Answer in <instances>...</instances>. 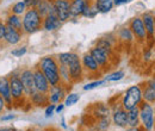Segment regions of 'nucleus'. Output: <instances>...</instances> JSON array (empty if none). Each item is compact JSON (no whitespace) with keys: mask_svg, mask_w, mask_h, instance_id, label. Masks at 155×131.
<instances>
[{"mask_svg":"<svg viewBox=\"0 0 155 131\" xmlns=\"http://www.w3.org/2000/svg\"><path fill=\"white\" fill-rule=\"evenodd\" d=\"M39 1L41 0H24V2H25L28 8H36L37 5L39 4Z\"/></svg>","mask_w":155,"mask_h":131,"instance_id":"obj_39","label":"nucleus"},{"mask_svg":"<svg viewBox=\"0 0 155 131\" xmlns=\"http://www.w3.org/2000/svg\"><path fill=\"white\" fill-rule=\"evenodd\" d=\"M67 86L64 85H58V86H51L48 97H49V104H58L61 101L64 100L66 95H67Z\"/></svg>","mask_w":155,"mask_h":131,"instance_id":"obj_14","label":"nucleus"},{"mask_svg":"<svg viewBox=\"0 0 155 131\" xmlns=\"http://www.w3.org/2000/svg\"><path fill=\"white\" fill-rule=\"evenodd\" d=\"M24 35H34L43 29V17L36 8H28L21 17Z\"/></svg>","mask_w":155,"mask_h":131,"instance_id":"obj_3","label":"nucleus"},{"mask_svg":"<svg viewBox=\"0 0 155 131\" xmlns=\"http://www.w3.org/2000/svg\"><path fill=\"white\" fill-rule=\"evenodd\" d=\"M98 13H99V12H98V10L96 8L94 4H93V0H87L86 7H85L84 13H82V17H84V18L93 19L97 17Z\"/></svg>","mask_w":155,"mask_h":131,"instance_id":"obj_30","label":"nucleus"},{"mask_svg":"<svg viewBox=\"0 0 155 131\" xmlns=\"http://www.w3.org/2000/svg\"><path fill=\"white\" fill-rule=\"evenodd\" d=\"M112 125V120H111V116H105V117H100L97 118L94 124H93V130L94 131H109V129Z\"/></svg>","mask_w":155,"mask_h":131,"instance_id":"obj_24","label":"nucleus"},{"mask_svg":"<svg viewBox=\"0 0 155 131\" xmlns=\"http://www.w3.org/2000/svg\"><path fill=\"white\" fill-rule=\"evenodd\" d=\"M58 73H60V76H61V81H62V85L64 86H69L72 85V79H71V75H69V69L67 66L64 64H60V68H58ZM71 87V86H69Z\"/></svg>","mask_w":155,"mask_h":131,"instance_id":"obj_31","label":"nucleus"},{"mask_svg":"<svg viewBox=\"0 0 155 131\" xmlns=\"http://www.w3.org/2000/svg\"><path fill=\"white\" fill-rule=\"evenodd\" d=\"M111 120L112 125H115L119 129L128 128V111H125L120 103L115 104L111 109Z\"/></svg>","mask_w":155,"mask_h":131,"instance_id":"obj_9","label":"nucleus"},{"mask_svg":"<svg viewBox=\"0 0 155 131\" xmlns=\"http://www.w3.org/2000/svg\"><path fill=\"white\" fill-rule=\"evenodd\" d=\"M53 4L55 13L62 23L71 20V0H53Z\"/></svg>","mask_w":155,"mask_h":131,"instance_id":"obj_12","label":"nucleus"},{"mask_svg":"<svg viewBox=\"0 0 155 131\" xmlns=\"http://www.w3.org/2000/svg\"><path fill=\"white\" fill-rule=\"evenodd\" d=\"M60 124H61V128H62V129H64V130H67V129H68V125L66 124V119H64L63 117L61 118V122H60Z\"/></svg>","mask_w":155,"mask_h":131,"instance_id":"obj_47","label":"nucleus"},{"mask_svg":"<svg viewBox=\"0 0 155 131\" xmlns=\"http://www.w3.org/2000/svg\"><path fill=\"white\" fill-rule=\"evenodd\" d=\"M146 82H147V84H148V85H149L152 88H154V90H155V76L150 77V79H149V80H147Z\"/></svg>","mask_w":155,"mask_h":131,"instance_id":"obj_46","label":"nucleus"},{"mask_svg":"<svg viewBox=\"0 0 155 131\" xmlns=\"http://www.w3.org/2000/svg\"><path fill=\"white\" fill-rule=\"evenodd\" d=\"M92 56L94 57V60L97 61V63L99 64L100 69L103 70V73H105L106 70H109L111 67H112V63H111V58L112 55H110L109 53H106L104 49L99 48L97 45H93L90 51H88Z\"/></svg>","mask_w":155,"mask_h":131,"instance_id":"obj_7","label":"nucleus"},{"mask_svg":"<svg viewBox=\"0 0 155 131\" xmlns=\"http://www.w3.org/2000/svg\"><path fill=\"white\" fill-rule=\"evenodd\" d=\"M79 100H80V94L72 92V93H68L66 95V98L63 100V104H64L66 107H72V106H74L75 104L79 103Z\"/></svg>","mask_w":155,"mask_h":131,"instance_id":"obj_34","label":"nucleus"},{"mask_svg":"<svg viewBox=\"0 0 155 131\" xmlns=\"http://www.w3.org/2000/svg\"><path fill=\"white\" fill-rule=\"evenodd\" d=\"M0 131H17L15 128H12V126H2V128H0Z\"/></svg>","mask_w":155,"mask_h":131,"instance_id":"obj_48","label":"nucleus"},{"mask_svg":"<svg viewBox=\"0 0 155 131\" xmlns=\"http://www.w3.org/2000/svg\"><path fill=\"white\" fill-rule=\"evenodd\" d=\"M20 69H16L8 75L10 79V87H11V94L13 98V106H17L18 103H25L26 101V95L24 91V86L21 84V80L19 77Z\"/></svg>","mask_w":155,"mask_h":131,"instance_id":"obj_4","label":"nucleus"},{"mask_svg":"<svg viewBox=\"0 0 155 131\" xmlns=\"http://www.w3.org/2000/svg\"><path fill=\"white\" fill-rule=\"evenodd\" d=\"M142 97L143 101L155 105V90L152 88L147 82L144 84V86H142Z\"/></svg>","mask_w":155,"mask_h":131,"instance_id":"obj_28","label":"nucleus"},{"mask_svg":"<svg viewBox=\"0 0 155 131\" xmlns=\"http://www.w3.org/2000/svg\"><path fill=\"white\" fill-rule=\"evenodd\" d=\"M93 4L98 12L101 15H107L115 8L114 0H93Z\"/></svg>","mask_w":155,"mask_h":131,"instance_id":"obj_23","label":"nucleus"},{"mask_svg":"<svg viewBox=\"0 0 155 131\" xmlns=\"http://www.w3.org/2000/svg\"><path fill=\"white\" fill-rule=\"evenodd\" d=\"M5 30H6V24H5V21H2L0 19V42H2V39H4Z\"/></svg>","mask_w":155,"mask_h":131,"instance_id":"obj_41","label":"nucleus"},{"mask_svg":"<svg viewBox=\"0 0 155 131\" xmlns=\"http://www.w3.org/2000/svg\"><path fill=\"white\" fill-rule=\"evenodd\" d=\"M128 26L130 28V30L133 31L134 36H135L136 43L138 44H146L148 41V35L143 24V20L141 18V16H135L130 19Z\"/></svg>","mask_w":155,"mask_h":131,"instance_id":"obj_6","label":"nucleus"},{"mask_svg":"<svg viewBox=\"0 0 155 131\" xmlns=\"http://www.w3.org/2000/svg\"><path fill=\"white\" fill-rule=\"evenodd\" d=\"M117 38H118L119 42L125 43V44H131V43L136 42L135 36H134V34H133V31L130 30L129 26L119 28L118 31H117Z\"/></svg>","mask_w":155,"mask_h":131,"instance_id":"obj_21","label":"nucleus"},{"mask_svg":"<svg viewBox=\"0 0 155 131\" xmlns=\"http://www.w3.org/2000/svg\"><path fill=\"white\" fill-rule=\"evenodd\" d=\"M79 131H86V130H79Z\"/></svg>","mask_w":155,"mask_h":131,"instance_id":"obj_49","label":"nucleus"},{"mask_svg":"<svg viewBox=\"0 0 155 131\" xmlns=\"http://www.w3.org/2000/svg\"><path fill=\"white\" fill-rule=\"evenodd\" d=\"M124 131H146V130L143 129L142 125H138V126H128V128H125Z\"/></svg>","mask_w":155,"mask_h":131,"instance_id":"obj_42","label":"nucleus"},{"mask_svg":"<svg viewBox=\"0 0 155 131\" xmlns=\"http://www.w3.org/2000/svg\"><path fill=\"white\" fill-rule=\"evenodd\" d=\"M55 109H56V104H49L44 107V117L45 118H51L55 114Z\"/></svg>","mask_w":155,"mask_h":131,"instance_id":"obj_37","label":"nucleus"},{"mask_svg":"<svg viewBox=\"0 0 155 131\" xmlns=\"http://www.w3.org/2000/svg\"><path fill=\"white\" fill-rule=\"evenodd\" d=\"M0 95L6 101L7 109H12L13 107V98H12V94H11L8 76H0Z\"/></svg>","mask_w":155,"mask_h":131,"instance_id":"obj_15","label":"nucleus"},{"mask_svg":"<svg viewBox=\"0 0 155 131\" xmlns=\"http://www.w3.org/2000/svg\"><path fill=\"white\" fill-rule=\"evenodd\" d=\"M64 104L63 103H58V104H56V109H55V113H58V114H60V113H62V111L64 110Z\"/></svg>","mask_w":155,"mask_h":131,"instance_id":"obj_44","label":"nucleus"},{"mask_svg":"<svg viewBox=\"0 0 155 131\" xmlns=\"http://www.w3.org/2000/svg\"><path fill=\"white\" fill-rule=\"evenodd\" d=\"M24 32L19 31L15 28H11L8 25H6V30H5V35H4V42L7 45H18L21 39H23Z\"/></svg>","mask_w":155,"mask_h":131,"instance_id":"obj_16","label":"nucleus"},{"mask_svg":"<svg viewBox=\"0 0 155 131\" xmlns=\"http://www.w3.org/2000/svg\"><path fill=\"white\" fill-rule=\"evenodd\" d=\"M93 111H92V114L97 118H100V117H105V116H111V110L109 107V105L106 104H103V103H98V104H94L93 105Z\"/></svg>","mask_w":155,"mask_h":131,"instance_id":"obj_27","label":"nucleus"},{"mask_svg":"<svg viewBox=\"0 0 155 131\" xmlns=\"http://www.w3.org/2000/svg\"><path fill=\"white\" fill-rule=\"evenodd\" d=\"M124 76H125V72L118 69V70H115V72H112L110 74L105 75L104 80H105V82H118V81L123 80Z\"/></svg>","mask_w":155,"mask_h":131,"instance_id":"obj_33","label":"nucleus"},{"mask_svg":"<svg viewBox=\"0 0 155 131\" xmlns=\"http://www.w3.org/2000/svg\"><path fill=\"white\" fill-rule=\"evenodd\" d=\"M36 10L39 12V15L44 18L45 16H48L49 13H55V10H54V4H53V0H41L39 4L37 5ZM56 15V13H55Z\"/></svg>","mask_w":155,"mask_h":131,"instance_id":"obj_25","label":"nucleus"},{"mask_svg":"<svg viewBox=\"0 0 155 131\" xmlns=\"http://www.w3.org/2000/svg\"><path fill=\"white\" fill-rule=\"evenodd\" d=\"M81 63H82L85 74L87 76H90V77H93V76H97V75L99 77V75L104 74L103 70L100 69L99 64L97 63V61L94 60V57L92 56L90 53H86V54H84L81 56Z\"/></svg>","mask_w":155,"mask_h":131,"instance_id":"obj_8","label":"nucleus"},{"mask_svg":"<svg viewBox=\"0 0 155 131\" xmlns=\"http://www.w3.org/2000/svg\"><path fill=\"white\" fill-rule=\"evenodd\" d=\"M56 58H58L60 64H64V66L68 67L72 63L81 60V56H79V54L74 53V51H66V53H60L56 56Z\"/></svg>","mask_w":155,"mask_h":131,"instance_id":"obj_22","label":"nucleus"},{"mask_svg":"<svg viewBox=\"0 0 155 131\" xmlns=\"http://www.w3.org/2000/svg\"><path fill=\"white\" fill-rule=\"evenodd\" d=\"M19 77L21 80L23 86H24L25 95H26V98H29L34 92H36L35 79H34V69H30V68L20 69Z\"/></svg>","mask_w":155,"mask_h":131,"instance_id":"obj_11","label":"nucleus"},{"mask_svg":"<svg viewBox=\"0 0 155 131\" xmlns=\"http://www.w3.org/2000/svg\"><path fill=\"white\" fill-rule=\"evenodd\" d=\"M138 125H141L140 110L138 107H135L128 111V126H138Z\"/></svg>","mask_w":155,"mask_h":131,"instance_id":"obj_29","label":"nucleus"},{"mask_svg":"<svg viewBox=\"0 0 155 131\" xmlns=\"http://www.w3.org/2000/svg\"><path fill=\"white\" fill-rule=\"evenodd\" d=\"M153 131H155V129H154V130H153Z\"/></svg>","mask_w":155,"mask_h":131,"instance_id":"obj_51","label":"nucleus"},{"mask_svg":"<svg viewBox=\"0 0 155 131\" xmlns=\"http://www.w3.org/2000/svg\"><path fill=\"white\" fill-rule=\"evenodd\" d=\"M86 4H87V0H71V8H69L71 19L82 17Z\"/></svg>","mask_w":155,"mask_h":131,"instance_id":"obj_20","label":"nucleus"},{"mask_svg":"<svg viewBox=\"0 0 155 131\" xmlns=\"http://www.w3.org/2000/svg\"><path fill=\"white\" fill-rule=\"evenodd\" d=\"M28 7L24 2V0H19V1H16L11 7H10V13H13V15H17L23 17V15L26 12Z\"/></svg>","mask_w":155,"mask_h":131,"instance_id":"obj_32","label":"nucleus"},{"mask_svg":"<svg viewBox=\"0 0 155 131\" xmlns=\"http://www.w3.org/2000/svg\"><path fill=\"white\" fill-rule=\"evenodd\" d=\"M34 79H35V87L36 91L42 92V93H48L50 90V84L47 79V76L43 74V72L36 66L34 68Z\"/></svg>","mask_w":155,"mask_h":131,"instance_id":"obj_13","label":"nucleus"},{"mask_svg":"<svg viewBox=\"0 0 155 131\" xmlns=\"http://www.w3.org/2000/svg\"><path fill=\"white\" fill-rule=\"evenodd\" d=\"M105 84V80L104 79H97V80H93V81H91V82H87L85 86H82V90L84 91H92V90H94V88H97V87H100V86H103Z\"/></svg>","mask_w":155,"mask_h":131,"instance_id":"obj_35","label":"nucleus"},{"mask_svg":"<svg viewBox=\"0 0 155 131\" xmlns=\"http://www.w3.org/2000/svg\"><path fill=\"white\" fill-rule=\"evenodd\" d=\"M62 21L58 19V17L55 13H49L43 18V30L45 31H56L62 26Z\"/></svg>","mask_w":155,"mask_h":131,"instance_id":"obj_18","label":"nucleus"},{"mask_svg":"<svg viewBox=\"0 0 155 131\" xmlns=\"http://www.w3.org/2000/svg\"><path fill=\"white\" fill-rule=\"evenodd\" d=\"M37 67L43 72V74L47 76L50 86H58V85L62 84L61 76L58 73L60 63L55 56H51V55L43 56L38 61Z\"/></svg>","mask_w":155,"mask_h":131,"instance_id":"obj_1","label":"nucleus"},{"mask_svg":"<svg viewBox=\"0 0 155 131\" xmlns=\"http://www.w3.org/2000/svg\"><path fill=\"white\" fill-rule=\"evenodd\" d=\"M142 57H143V60H144L146 62L150 61L152 57H153V48L147 45V48H146V49L143 50V53H142Z\"/></svg>","mask_w":155,"mask_h":131,"instance_id":"obj_38","label":"nucleus"},{"mask_svg":"<svg viewBox=\"0 0 155 131\" xmlns=\"http://www.w3.org/2000/svg\"><path fill=\"white\" fill-rule=\"evenodd\" d=\"M28 101L36 107H45L47 105H49V97L48 93H42L36 91L28 98Z\"/></svg>","mask_w":155,"mask_h":131,"instance_id":"obj_19","label":"nucleus"},{"mask_svg":"<svg viewBox=\"0 0 155 131\" xmlns=\"http://www.w3.org/2000/svg\"><path fill=\"white\" fill-rule=\"evenodd\" d=\"M7 109V105H6V101L4 100V98L0 95V113H2L5 110Z\"/></svg>","mask_w":155,"mask_h":131,"instance_id":"obj_43","label":"nucleus"},{"mask_svg":"<svg viewBox=\"0 0 155 131\" xmlns=\"http://www.w3.org/2000/svg\"><path fill=\"white\" fill-rule=\"evenodd\" d=\"M141 125L146 131H153L155 129V107L154 105L142 101L138 106Z\"/></svg>","mask_w":155,"mask_h":131,"instance_id":"obj_5","label":"nucleus"},{"mask_svg":"<svg viewBox=\"0 0 155 131\" xmlns=\"http://www.w3.org/2000/svg\"><path fill=\"white\" fill-rule=\"evenodd\" d=\"M131 0H114L115 2V6H122V5H125L128 2H130Z\"/></svg>","mask_w":155,"mask_h":131,"instance_id":"obj_45","label":"nucleus"},{"mask_svg":"<svg viewBox=\"0 0 155 131\" xmlns=\"http://www.w3.org/2000/svg\"><path fill=\"white\" fill-rule=\"evenodd\" d=\"M154 18H155V13H154Z\"/></svg>","mask_w":155,"mask_h":131,"instance_id":"obj_50","label":"nucleus"},{"mask_svg":"<svg viewBox=\"0 0 155 131\" xmlns=\"http://www.w3.org/2000/svg\"><path fill=\"white\" fill-rule=\"evenodd\" d=\"M5 24L11 26V28H15L19 31H23V20L20 16L17 15H13V13H8L5 18Z\"/></svg>","mask_w":155,"mask_h":131,"instance_id":"obj_26","label":"nucleus"},{"mask_svg":"<svg viewBox=\"0 0 155 131\" xmlns=\"http://www.w3.org/2000/svg\"><path fill=\"white\" fill-rule=\"evenodd\" d=\"M141 18L143 20V24H144V28H146V31H147V35H148V41L146 43V45L148 47H152L155 44V18H154V13L150 12V11H146L141 15Z\"/></svg>","mask_w":155,"mask_h":131,"instance_id":"obj_10","label":"nucleus"},{"mask_svg":"<svg viewBox=\"0 0 155 131\" xmlns=\"http://www.w3.org/2000/svg\"><path fill=\"white\" fill-rule=\"evenodd\" d=\"M142 101H143V97H142V85L141 84L129 86L123 92L122 97L119 98V103L125 111L138 107Z\"/></svg>","mask_w":155,"mask_h":131,"instance_id":"obj_2","label":"nucleus"},{"mask_svg":"<svg viewBox=\"0 0 155 131\" xmlns=\"http://www.w3.org/2000/svg\"><path fill=\"white\" fill-rule=\"evenodd\" d=\"M68 69H69V75H71V79H72L73 84L80 82L86 75L85 70H84V67H82V63H81V60L72 63L71 66H68Z\"/></svg>","mask_w":155,"mask_h":131,"instance_id":"obj_17","label":"nucleus"},{"mask_svg":"<svg viewBox=\"0 0 155 131\" xmlns=\"http://www.w3.org/2000/svg\"><path fill=\"white\" fill-rule=\"evenodd\" d=\"M26 53H28V47L26 45H20V47H17V48L11 50V55L13 57H17V58L23 57Z\"/></svg>","mask_w":155,"mask_h":131,"instance_id":"obj_36","label":"nucleus"},{"mask_svg":"<svg viewBox=\"0 0 155 131\" xmlns=\"http://www.w3.org/2000/svg\"><path fill=\"white\" fill-rule=\"evenodd\" d=\"M16 118V114H12V113H6V114H2L0 117V120L1 122H10V120H13Z\"/></svg>","mask_w":155,"mask_h":131,"instance_id":"obj_40","label":"nucleus"}]
</instances>
